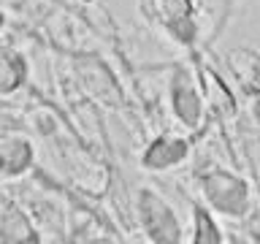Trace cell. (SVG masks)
Segmentation results:
<instances>
[{
  "mask_svg": "<svg viewBox=\"0 0 260 244\" xmlns=\"http://www.w3.org/2000/svg\"><path fill=\"white\" fill-rule=\"evenodd\" d=\"M201 195L209 203V209H214L222 217H244L252 209V193L244 179L225 168H211L206 174H201Z\"/></svg>",
  "mask_w": 260,
  "mask_h": 244,
  "instance_id": "cell-1",
  "label": "cell"
},
{
  "mask_svg": "<svg viewBox=\"0 0 260 244\" xmlns=\"http://www.w3.org/2000/svg\"><path fill=\"white\" fill-rule=\"evenodd\" d=\"M136 211H138V220H141V228L152 241H182V225H179L176 211L152 187L138 190Z\"/></svg>",
  "mask_w": 260,
  "mask_h": 244,
  "instance_id": "cell-2",
  "label": "cell"
},
{
  "mask_svg": "<svg viewBox=\"0 0 260 244\" xmlns=\"http://www.w3.org/2000/svg\"><path fill=\"white\" fill-rule=\"evenodd\" d=\"M171 109H174V117L190 130H195L203 119V98L187 68H179L176 76L171 79Z\"/></svg>",
  "mask_w": 260,
  "mask_h": 244,
  "instance_id": "cell-3",
  "label": "cell"
},
{
  "mask_svg": "<svg viewBox=\"0 0 260 244\" xmlns=\"http://www.w3.org/2000/svg\"><path fill=\"white\" fill-rule=\"evenodd\" d=\"M190 158V141L182 136H157L154 141L144 149L141 155V166L146 171H171L174 166Z\"/></svg>",
  "mask_w": 260,
  "mask_h": 244,
  "instance_id": "cell-4",
  "label": "cell"
},
{
  "mask_svg": "<svg viewBox=\"0 0 260 244\" xmlns=\"http://www.w3.org/2000/svg\"><path fill=\"white\" fill-rule=\"evenodd\" d=\"M154 14L160 22L171 30V36L182 44H190L195 38V24H192V0H152Z\"/></svg>",
  "mask_w": 260,
  "mask_h": 244,
  "instance_id": "cell-5",
  "label": "cell"
},
{
  "mask_svg": "<svg viewBox=\"0 0 260 244\" xmlns=\"http://www.w3.org/2000/svg\"><path fill=\"white\" fill-rule=\"evenodd\" d=\"M32 144L24 136H3L0 138V176L16 179L32 166Z\"/></svg>",
  "mask_w": 260,
  "mask_h": 244,
  "instance_id": "cell-6",
  "label": "cell"
},
{
  "mask_svg": "<svg viewBox=\"0 0 260 244\" xmlns=\"http://www.w3.org/2000/svg\"><path fill=\"white\" fill-rule=\"evenodd\" d=\"M0 241H41V233L22 206L6 203L0 211Z\"/></svg>",
  "mask_w": 260,
  "mask_h": 244,
  "instance_id": "cell-7",
  "label": "cell"
},
{
  "mask_svg": "<svg viewBox=\"0 0 260 244\" xmlns=\"http://www.w3.org/2000/svg\"><path fill=\"white\" fill-rule=\"evenodd\" d=\"M24 81V60L16 52H0V95H11Z\"/></svg>",
  "mask_w": 260,
  "mask_h": 244,
  "instance_id": "cell-8",
  "label": "cell"
},
{
  "mask_svg": "<svg viewBox=\"0 0 260 244\" xmlns=\"http://www.w3.org/2000/svg\"><path fill=\"white\" fill-rule=\"evenodd\" d=\"M192 239L198 244H217L222 241V231H219L217 220L211 217V211L203 203L192 206Z\"/></svg>",
  "mask_w": 260,
  "mask_h": 244,
  "instance_id": "cell-9",
  "label": "cell"
},
{
  "mask_svg": "<svg viewBox=\"0 0 260 244\" xmlns=\"http://www.w3.org/2000/svg\"><path fill=\"white\" fill-rule=\"evenodd\" d=\"M3 27H6V14L0 11V30H3Z\"/></svg>",
  "mask_w": 260,
  "mask_h": 244,
  "instance_id": "cell-10",
  "label": "cell"
}]
</instances>
